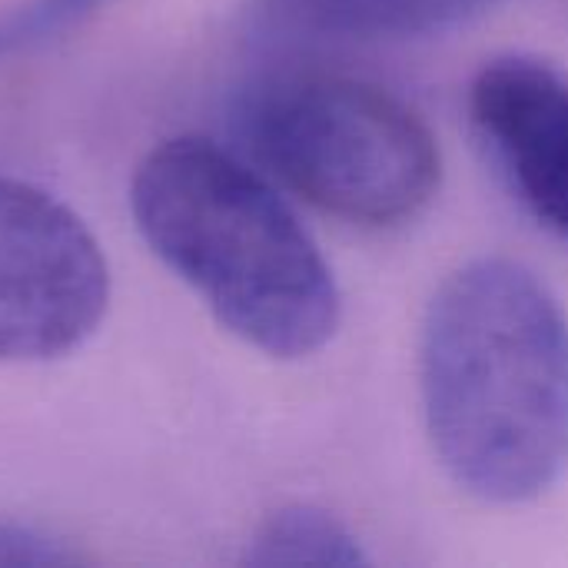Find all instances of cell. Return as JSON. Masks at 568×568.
Returning <instances> with one entry per match:
<instances>
[{"instance_id":"8992f818","label":"cell","mask_w":568,"mask_h":568,"mask_svg":"<svg viewBox=\"0 0 568 568\" xmlns=\"http://www.w3.org/2000/svg\"><path fill=\"white\" fill-rule=\"evenodd\" d=\"M506 0H256L253 20L276 40L376 43L463 27Z\"/></svg>"},{"instance_id":"9c48e42d","label":"cell","mask_w":568,"mask_h":568,"mask_svg":"<svg viewBox=\"0 0 568 568\" xmlns=\"http://www.w3.org/2000/svg\"><path fill=\"white\" fill-rule=\"evenodd\" d=\"M77 562L80 556L60 539L30 526L0 523V568H63Z\"/></svg>"},{"instance_id":"52a82bcc","label":"cell","mask_w":568,"mask_h":568,"mask_svg":"<svg viewBox=\"0 0 568 568\" xmlns=\"http://www.w3.org/2000/svg\"><path fill=\"white\" fill-rule=\"evenodd\" d=\"M246 562L260 568H353L366 566V552L333 513L296 503L276 509L256 529Z\"/></svg>"},{"instance_id":"6da1fadb","label":"cell","mask_w":568,"mask_h":568,"mask_svg":"<svg viewBox=\"0 0 568 568\" xmlns=\"http://www.w3.org/2000/svg\"><path fill=\"white\" fill-rule=\"evenodd\" d=\"M433 449L476 499L519 506L568 469V316L509 256H479L443 280L419 343Z\"/></svg>"},{"instance_id":"277c9868","label":"cell","mask_w":568,"mask_h":568,"mask_svg":"<svg viewBox=\"0 0 568 568\" xmlns=\"http://www.w3.org/2000/svg\"><path fill=\"white\" fill-rule=\"evenodd\" d=\"M110 306V266L87 223L47 190L0 173V363L80 349Z\"/></svg>"},{"instance_id":"5b68a950","label":"cell","mask_w":568,"mask_h":568,"mask_svg":"<svg viewBox=\"0 0 568 568\" xmlns=\"http://www.w3.org/2000/svg\"><path fill=\"white\" fill-rule=\"evenodd\" d=\"M469 116L516 200L568 243V73L539 57H496L469 87Z\"/></svg>"},{"instance_id":"ba28073f","label":"cell","mask_w":568,"mask_h":568,"mask_svg":"<svg viewBox=\"0 0 568 568\" xmlns=\"http://www.w3.org/2000/svg\"><path fill=\"white\" fill-rule=\"evenodd\" d=\"M106 3L110 0H23L10 7L0 13V60L57 40Z\"/></svg>"},{"instance_id":"3957f363","label":"cell","mask_w":568,"mask_h":568,"mask_svg":"<svg viewBox=\"0 0 568 568\" xmlns=\"http://www.w3.org/2000/svg\"><path fill=\"white\" fill-rule=\"evenodd\" d=\"M233 130L260 170L356 226L413 223L439 193L443 153L426 120L359 77L266 73L240 90Z\"/></svg>"},{"instance_id":"7a4b0ae2","label":"cell","mask_w":568,"mask_h":568,"mask_svg":"<svg viewBox=\"0 0 568 568\" xmlns=\"http://www.w3.org/2000/svg\"><path fill=\"white\" fill-rule=\"evenodd\" d=\"M140 236L246 346L273 359L320 353L339 326V286L270 176L203 136L153 146L130 183Z\"/></svg>"}]
</instances>
